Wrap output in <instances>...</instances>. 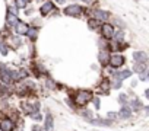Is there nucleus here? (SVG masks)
Returning <instances> with one entry per match:
<instances>
[{"label":"nucleus","mask_w":149,"mask_h":131,"mask_svg":"<svg viewBox=\"0 0 149 131\" xmlns=\"http://www.w3.org/2000/svg\"><path fill=\"white\" fill-rule=\"evenodd\" d=\"M8 9H9L8 12H10V13H13V15H16V13H18V9H16L15 6H9Z\"/></svg>","instance_id":"nucleus-26"},{"label":"nucleus","mask_w":149,"mask_h":131,"mask_svg":"<svg viewBox=\"0 0 149 131\" xmlns=\"http://www.w3.org/2000/svg\"><path fill=\"white\" fill-rule=\"evenodd\" d=\"M91 122H92L94 125H110V124H111L110 119H104V121H102V119H94V121H91Z\"/></svg>","instance_id":"nucleus-20"},{"label":"nucleus","mask_w":149,"mask_h":131,"mask_svg":"<svg viewBox=\"0 0 149 131\" xmlns=\"http://www.w3.org/2000/svg\"><path fill=\"white\" fill-rule=\"evenodd\" d=\"M12 42H13L15 47H19V45L22 44V42H21V38H18V37H13V38H12Z\"/></svg>","instance_id":"nucleus-23"},{"label":"nucleus","mask_w":149,"mask_h":131,"mask_svg":"<svg viewBox=\"0 0 149 131\" xmlns=\"http://www.w3.org/2000/svg\"><path fill=\"white\" fill-rule=\"evenodd\" d=\"M108 63H110L111 67H114V69H120V67H123V64L126 63V58H124V55L120 54V52H113V54L110 55Z\"/></svg>","instance_id":"nucleus-2"},{"label":"nucleus","mask_w":149,"mask_h":131,"mask_svg":"<svg viewBox=\"0 0 149 131\" xmlns=\"http://www.w3.org/2000/svg\"><path fill=\"white\" fill-rule=\"evenodd\" d=\"M0 93L2 95H10L12 90H10V88L6 83H0Z\"/></svg>","instance_id":"nucleus-17"},{"label":"nucleus","mask_w":149,"mask_h":131,"mask_svg":"<svg viewBox=\"0 0 149 131\" xmlns=\"http://www.w3.org/2000/svg\"><path fill=\"white\" fill-rule=\"evenodd\" d=\"M82 9L84 8H81L79 5H69L67 8H64V15H67V16H73V18H79L81 15H82Z\"/></svg>","instance_id":"nucleus-3"},{"label":"nucleus","mask_w":149,"mask_h":131,"mask_svg":"<svg viewBox=\"0 0 149 131\" xmlns=\"http://www.w3.org/2000/svg\"><path fill=\"white\" fill-rule=\"evenodd\" d=\"M26 35L31 38V39H37V35H38V29L37 28H32V29H28Z\"/></svg>","instance_id":"nucleus-19"},{"label":"nucleus","mask_w":149,"mask_h":131,"mask_svg":"<svg viewBox=\"0 0 149 131\" xmlns=\"http://www.w3.org/2000/svg\"><path fill=\"white\" fill-rule=\"evenodd\" d=\"M56 2H57V3H64L66 0H56Z\"/></svg>","instance_id":"nucleus-30"},{"label":"nucleus","mask_w":149,"mask_h":131,"mask_svg":"<svg viewBox=\"0 0 149 131\" xmlns=\"http://www.w3.org/2000/svg\"><path fill=\"white\" fill-rule=\"evenodd\" d=\"M133 57H134V60H136L137 63H146V61H148V55H146V52H143V51H136V52L133 54Z\"/></svg>","instance_id":"nucleus-13"},{"label":"nucleus","mask_w":149,"mask_h":131,"mask_svg":"<svg viewBox=\"0 0 149 131\" xmlns=\"http://www.w3.org/2000/svg\"><path fill=\"white\" fill-rule=\"evenodd\" d=\"M95 106H97V108H100V102H98V99H95Z\"/></svg>","instance_id":"nucleus-29"},{"label":"nucleus","mask_w":149,"mask_h":131,"mask_svg":"<svg viewBox=\"0 0 149 131\" xmlns=\"http://www.w3.org/2000/svg\"><path fill=\"white\" fill-rule=\"evenodd\" d=\"M0 79H2V82L6 83V85H9V83L13 80L12 72H10L9 69H6L5 66H2V64H0Z\"/></svg>","instance_id":"nucleus-4"},{"label":"nucleus","mask_w":149,"mask_h":131,"mask_svg":"<svg viewBox=\"0 0 149 131\" xmlns=\"http://www.w3.org/2000/svg\"><path fill=\"white\" fill-rule=\"evenodd\" d=\"M132 105H133V108H134V109H139V108H142V103H140V101H139V99H134Z\"/></svg>","instance_id":"nucleus-25"},{"label":"nucleus","mask_w":149,"mask_h":131,"mask_svg":"<svg viewBox=\"0 0 149 131\" xmlns=\"http://www.w3.org/2000/svg\"><path fill=\"white\" fill-rule=\"evenodd\" d=\"M28 29H29V26H28L25 22H18V23L15 25V31H16L18 35H25V34L28 32Z\"/></svg>","instance_id":"nucleus-10"},{"label":"nucleus","mask_w":149,"mask_h":131,"mask_svg":"<svg viewBox=\"0 0 149 131\" xmlns=\"http://www.w3.org/2000/svg\"><path fill=\"white\" fill-rule=\"evenodd\" d=\"M8 51H9V48H8L6 42L0 41V52H2V55H6V54H8Z\"/></svg>","instance_id":"nucleus-21"},{"label":"nucleus","mask_w":149,"mask_h":131,"mask_svg":"<svg viewBox=\"0 0 149 131\" xmlns=\"http://www.w3.org/2000/svg\"><path fill=\"white\" fill-rule=\"evenodd\" d=\"M94 98V93L91 90H79L76 95H74V102H76V105L79 106H85L88 105Z\"/></svg>","instance_id":"nucleus-1"},{"label":"nucleus","mask_w":149,"mask_h":131,"mask_svg":"<svg viewBox=\"0 0 149 131\" xmlns=\"http://www.w3.org/2000/svg\"><path fill=\"white\" fill-rule=\"evenodd\" d=\"M117 115H116V112H108V118L111 119V118H116Z\"/></svg>","instance_id":"nucleus-27"},{"label":"nucleus","mask_w":149,"mask_h":131,"mask_svg":"<svg viewBox=\"0 0 149 131\" xmlns=\"http://www.w3.org/2000/svg\"><path fill=\"white\" fill-rule=\"evenodd\" d=\"M114 32H116V29H114L113 25H110V23H107V22H104V23L101 25V34H102L104 38H107V39L113 38V37H114Z\"/></svg>","instance_id":"nucleus-5"},{"label":"nucleus","mask_w":149,"mask_h":131,"mask_svg":"<svg viewBox=\"0 0 149 131\" xmlns=\"http://www.w3.org/2000/svg\"><path fill=\"white\" fill-rule=\"evenodd\" d=\"M54 130V119L51 114H47L45 119H44V131H53Z\"/></svg>","instance_id":"nucleus-8"},{"label":"nucleus","mask_w":149,"mask_h":131,"mask_svg":"<svg viewBox=\"0 0 149 131\" xmlns=\"http://www.w3.org/2000/svg\"><path fill=\"white\" fill-rule=\"evenodd\" d=\"M22 108H24V111H25L26 114H32V112H35V111L40 108V103H38V102H34V105H32V102H31V103L25 102V103L22 105Z\"/></svg>","instance_id":"nucleus-11"},{"label":"nucleus","mask_w":149,"mask_h":131,"mask_svg":"<svg viewBox=\"0 0 149 131\" xmlns=\"http://www.w3.org/2000/svg\"><path fill=\"white\" fill-rule=\"evenodd\" d=\"M92 15H94V19L98 21V22H105L110 18V13L107 10H102V9H95L92 12Z\"/></svg>","instance_id":"nucleus-6"},{"label":"nucleus","mask_w":149,"mask_h":131,"mask_svg":"<svg viewBox=\"0 0 149 131\" xmlns=\"http://www.w3.org/2000/svg\"><path fill=\"white\" fill-rule=\"evenodd\" d=\"M98 60H100V63L102 64V66H105V64H108V60H110V54H108V51H101L100 52V55H98Z\"/></svg>","instance_id":"nucleus-14"},{"label":"nucleus","mask_w":149,"mask_h":131,"mask_svg":"<svg viewBox=\"0 0 149 131\" xmlns=\"http://www.w3.org/2000/svg\"><path fill=\"white\" fill-rule=\"evenodd\" d=\"M134 72L136 73H146V64L145 63H137L134 66Z\"/></svg>","instance_id":"nucleus-16"},{"label":"nucleus","mask_w":149,"mask_h":131,"mask_svg":"<svg viewBox=\"0 0 149 131\" xmlns=\"http://www.w3.org/2000/svg\"><path fill=\"white\" fill-rule=\"evenodd\" d=\"M130 74H132L130 70H124V72L116 74V80H123V79H126V77H130Z\"/></svg>","instance_id":"nucleus-18"},{"label":"nucleus","mask_w":149,"mask_h":131,"mask_svg":"<svg viewBox=\"0 0 149 131\" xmlns=\"http://www.w3.org/2000/svg\"><path fill=\"white\" fill-rule=\"evenodd\" d=\"M118 101H120V103H121V105H124V103L127 102V96H126L124 93H121V95L118 96Z\"/></svg>","instance_id":"nucleus-24"},{"label":"nucleus","mask_w":149,"mask_h":131,"mask_svg":"<svg viewBox=\"0 0 149 131\" xmlns=\"http://www.w3.org/2000/svg\"><path fill=\"white\" fill-rule=\"evenodd\" d=\"M40 128H41V127H38V125H34V127H32V131H38Z\"/></svg>","instance_id":"nucleus-28"},{"label":"nucleus","mask_w":149,"mask_h":131,"mask_svg":"<svg viewBox=\"0 0 149 131\" xmlns=\"http://www.w3.org/2000/svg\"><path fill=\"white\" fill-rule=\"evenodd\" d=\"M18 22H19L18 16L13 15V13H10V12H8V15H6V23H8L9 26H15Z\"/></svg>","instance_id":"nucleus-12"},{"label":"nucleus","mask_w":149,"mask_h":131,"mask_svg":"<svg viewBox=\"0 0 149 131\" xmlns=\"http://www.w3.org/2000/svg\"><path fill=\"white\" fill-rule=\"evenodd\" d=\"M54 10V5L51 3V2H45L41 8H40V12H41V15L42 16H47L50 12H53Z\"/></svg>","instance_id":"nucleus-9"},{"label":"nucleus","mask_w":149,"mask_h":131,"mask_svg":"<svg viewBox=\"0 0 149 131\" xmlns=\"http://www.w3.org/2000/svg\"><path fill=\"white\" fill-rule=\"evenodd\" d=\"M85 3H92V0H84Z\"/></svg>","instance_id":"nucleus-31"},{"label":"nucleus","mask_w":149,"mask_h":131,"mask_svg":"<svg viewBox=\"0 0 149 131\" xmlns=\"http://www.w3.org/2000/svg\"><path fill=\"white\" fill-rule=\"evenodd\" d=\"M15 125H13V121H10L9 118L0 121V130L2 131H13Z\"/></svg>","instance_id":"nucleus-7"},{"label":"nucleus","mask_w":149,"mask_h":131,"mask_svg":"<svg viewBox=\"0 0 149 131\" xmlns=\"http://www.w3.org/2000/svg\"><path fill=\"white\" fill-rule=\"evenodd\" d=\"M130 115H132V111L129 108H126V106H123L120 109V112H118V117L120 118H130Z\"/></svg>","instance_id":"nucleus-15"},{"label":"nucleus","mask_w":149,"mask_h":131,"mask_svg":"<svg viewBox=\"0 0 149 131\" xmlns=\"http://www.w3.org/2000/svg\"><path fill=\"white\" fill-rule=\"evenodd\" d=\"M16 6H18V9H25L26 0H16Z\"/></svg>","instance_id":"nucleus-22"}]
</instances>
